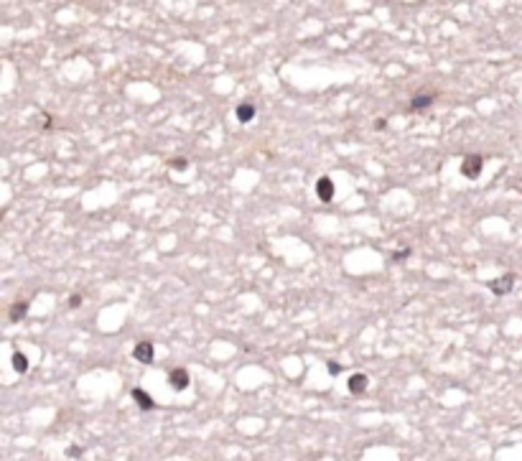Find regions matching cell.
<instances>
[{
    "label": "cell",
    "instance_id": "cell-1",
    "mask_svg": "<svg viewBox=\"0 0 522 461\" xmlns=\"http://www.w3.org/2000/svg\"><path fill=\"white\" fill-rule=\"evenodd\" d=\"M481 168H484V158L481 156H466L464 163H461V173L469 176V178H476L481 173Z\"/></svg>",
    "mask_w": 522,
    "mask_h": 461
},
{
    "label": "cell",
    "instance_id": "cell-2",
    "mask_svg": "<svg viewBox=\"0 0 522 461\" xmlns=\"http://www.w3.org/2000/svg\"><path fill=\"white\" fill-rule=\"evenodd\" d=\"M168 382H171V387L176 390V392H181V390H186V387H189V372H186L184 367H176V370H171V375H168Z\"/></svg>",
    "mask_w": 522,
    "mask_h": 461
},
{
    "label": "cell",
    "instance_id": "cell-3",
    "mask_svg": "<svg viewBox=\"0 0 522 461\" xmlns=\"http://www.w3.org/2000/svg\"><path fill=\"white\" fill-rule=\"evenodd\" d=\"M512 286H514V275H512V273H507V275H502V278L492 281V283H489V291H492L494 296H504V293H509V291H512Z\"/></svg>",
    "mask_w": 522,
    "mask_h": 461
},
{
    "label": "cell",
    "instance_id": "cell-4",
    "mask_svg": "<svg viewBox=\"0 0 522 461\" xmlns=\"http://www.w3.org/2000/svg\"><path fill=\"white\" fill-rule=\"evenodd\" d=\"M316 194H318L321 201H331V199H334V181H331L329 176H321V178L316 181Z\"/></svg>",
    "mask_w": 522,
    "mask_h": 461
},
{
    "label": "cell",
    "instance_id": "cell-5",
    "mask_svg": "<svg viewBox=\"0 0 522 461\" xmlns=\"http://www.w3.org/2000/svg\"><path fill=\"white\" fill-rule=\"evenodd\" d=\"M133 357H135L138 362H143V364L153 362V344H150V342H138L135 349H133Z\"/></svg>",
    "mask_w": 522,
    "mask_h": 461
},
{
    "label": "cell",
    "instance_id": "cell-6",
    "mask_svg": "<svg viewBox=\"0 0 522 461\" xmlns=\"http://www.w3.org/2000/svg\"><path fill=\"white\" fill-rule=\"evenodd\" d=\"M367 375H362V372H357V375H352L349 377V392L352 395H362L365 390H367Z\"/></svg>",
    "mask_w": 522,
    "mask_h": 461
},
{
    "label": "cell",
    "instance_id": "cell-7",
    "mask_svg": "<svg viewBox=\"0 0 522 461\" xmlns=\"http://www.w3.org/2000/svg\"><path fill=\"white\" fill-rule=\"evenodd\" d=\"M133 400H135V403H138V405H140L143 410H153V408H155L153 397H150V395H148L145 390H140V387H135V390H133Z\"/></svg>",
    "mask_w": 522,
    "mask_h": 461
},
{
    "label": "cell",
    "instance_id": "cell-8",
    "mask_svg": "<svg viewBox=\"0 0 522 461\" xmlns=\"http://www.w3.org/2000/svg\"><path fill=\"white\" fill-rule=\"evenodd\" d=\"M252 117H255V107H252L250 102H245V105L237 107V120H240V122H250Z\"/></svg>",
    "mask_w": 522,
    "mask_h": 461
},
{
    "label": "cell",
    "instance_id": "cell-9",
    "mask_svg": "<svg viewBox=\"0 0 522 461\" xmlns=\"http://www.w3.org/2000/svg\"><path fill=\"white\" fill-rule=\"evenodd\" d=\"M431 102H433V95H418V97H413L410 107H413V110H423V107H428Z\"/></svg>",
    "mask_w": 522,
    "mask_h": 461
},
{
    "label": "cell",
    "instance_id": "cell-10",
    "mask_svg": "<svg viewBox=\"0 0 522 461\" xmlns=\"http://www.w3.org/2000/svg\"><path fill=\"white\" fill-rule=\"evenodd\" d=\"M26 311H28V301H18V303L13 306V311H11V321H18Z\"/></svg>",
    "mask_w": 522,
    "mask_h": 461
},
{
    "label": "cell",
    "instance_id": "cell-11",
    "mask_svg": "<svg viewBox=\"0 0 522 461\" xmlns=\"http://www.w3.org/2000/svg\"><path fill=\"white\" fill-rule=\"evenodd\" d=\"M13 367H16V372H26V370H28V359H26V354L16 352V354H13Z\"/></svg>",
    "mask_w": 522,
    "mask_h": 461
},
{
    "label": "cell",
    "instance_id": "cell-12",
    "mask_svg": "<svg viewBox=\"0 0 522 461\" xmlns=\"http://www.w3.org/2000/svg\"><path fill=\"white\" fill-rule=\"evenodd\" d=\"M171 168L173 171H186L189 168V158H171Z\"/></svg>",
    "mask_w": 522,
    "mask_h": 461
},
{
    "label": "cell",
    "instance_id": "cell-13",
    "mask_svg": "<svg viewBox=\"0 0 522 461\" xmlns=\"http://www.w3.org/2000/svg\"><path fill=\"white\" fill-rule=\"evenodd\" d=\"M329 372H331V375H339V372H341V367H339L336 362H329Z\"/></svg>",
    "mask_w": 522,
    "mask_h": 461
},
{
    "label": "cell",
    "instance_id": "cell-14",
    "mask_svg": "<svg viewBox=\"0 0 522 461\" xmlns=\"http://www.w3.org/2000/svg\"><path fill=\"white\" fill-rule=\"evenodd\" d=\"M69 456H72V458L82 456V448H79V446H72V448H69Z\"/></svg>",
    "mask_w": 522,
    "mask_h": 461
},
{
    "label": "cell",
    "instance_id": "cell-15",
    "mask_svg": "<svg viewBox=\"0 0 522 461\" xmlns=\"http://www.w3.org/2000/svg\"><path fill=\"white\" fill-rule=\"evenodd\" d=\"M410 255V250H398L395 253V260H403V258H408Z\"/></svg>",
    "mask_w": 522,
    "mask_h": 461
},
{
    "label": "cell",
    "instance_id": "cell-16",
    "mask_svg": "<svg viewBox=\"0 0 522 461\" xmlns=\"http://www.w3.org/2000/svg\"><path fill=\"white\" fill-rule=\"evenodd\" d=\"M79 303H82V298H79V296H72V298H69V306H72V309H77Z\"/></svg>",
    "mask_w": 522,
    "mask_h": 461
}]
</instances>
